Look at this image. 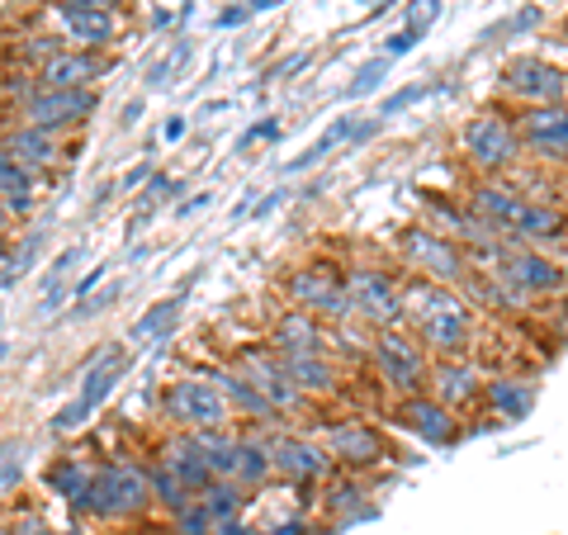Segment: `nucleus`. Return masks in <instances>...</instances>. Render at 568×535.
<instances>
[{"mask_svg": "<svg viewBox=\"0 0 568 535\" xmlns=\"http://www.w3.org/2000/svg\"><path fill=\"white\" fill-rule=\"evenodd\" d=\"M0 204L10 209L14 223L29 219V213L39 209V175L24 171L6 148H0Z\"/></svg>", "mask_w": 568, "mask_h": 535, "instance_id": "obj_20", "label": "nucleus"}, {"mask_svg": "<svg viewBox=\"0 0 568 535\" xmlns=\"http://www.w3.org/2000/svg\"><path fill=\"white\" fill-rule=\"evenodd\" d=\"M265 451H271V474L290 478V484H317L332 474V455L304 436H275L265 441Z\"/></svg>", "mask_w": 568, "mask_h": 535, "instance_id": "obj_14", "label": "nucleus"}, {"mask_svg": "<svg viewBox=\"0 0 568 535\" xmlns=\"http://www.w3.org/2000/svg\"><path fill=\"white\" fill-rule=\"evenodd\" d=\"M233 370L256 388L265 403L275 407V413H294V407H298V388H294L290 370H284V361L275 351H242L233 361Z\"/></svg>", "mask_w": 568, "mask_h": 535, "instance_id": "obj_10", "label": "nucleus"}, {"mask_svg": "<svg viewBox=\"0 0 568 535\" xmlns=\"http://www.w3.org/2000/svg\"><path fill=\"white\" fill-rule=\"evenodd\" d=\"M403 303H407V317L417 323L422 332V346H432L436 355L446 361H459L469 351V336H474V317L465 309V299L450 294V290H436L432 280L422 284H407L403 290Z\"/></svg>", "mask_w": 568, "mask_h": 535, "instance_id": "obj_1", "label": "nucleus"}, {"mask_svg": "<svg viewBox=\"0 0 568 535\" xmlns=\"http://www.w3.org/2000/svg\"><path fill=\"white\" fill-rule=\"evenodd\" d=\"M43 246H48V233H43V228H29V233H24V242L14 246V256L6 261V275H0V284H14L20 275H29V271H33V261H39V252H43Z\"/></svg>", "mask_w": 568, "mask_h": 535, "instance_id": "obj_35", "label": "nucleus"}, {"mask_svg": "<svg viewBox=\"0 0 568 535\" xmlns=\"http://www.w3.org/2000/svg\"><path fill=\"white\" fill-rule=\"evenodd\" d=\"M0 317H6V313H0Z\"/></svg>", "mask_w": 568, "mask_h": 535, "instance_id": "obj_63", "label": "nucleus"}, {"mask_svg": "<svg viewBox=\"0 0 568 535\" xmlns=\"http://www.w3.org/2000/svg\"><path fill=\"white\" fill-rule=\"evenodd\" d=\"M275 133H280V123H275V119H265V123H256V129H252V133H246V138L237 142V148L246 152V148H252V142H261V138H275Z\"/></svg>", "mask_w": 568, "mask_h": 535, "instance_id": "obj_50", "label": "nucleus"}, {"mask_svg": "<svg viewBox=\"0 0 568 535\" xmlns=\"http://www.w3.org/2000/svg\"><path fill=\"white\" fill-rule=\"evenodd\" d=\"M166 417L181 422L185 432H219V426H227V417H233V407H227V398L219 394V384L209 380V374H185V380H175L166 388Z\"/></svg>", "mask_w": 568, "mask_h": 535, "instance_id": "obj_5", "label": "nucleus"}, {"mask_svg": "<svg viewBox=\"0 0 568 535\" xmlns=\"http://www.w3.org/2000/svg\"><path fill=\"white\" fill-rule=\"evenodd\" d=\"M110 71V58L100 52H81V48H62L58 58H48L33 81L39 85H52V91H95V81Z\"/></svg>", "mask_w": 568, "mask_h": 535, "instance_id": "obj_15", "label": "nucleus"}, {"mask_svg": "<svg viewBox=\"0 0 568 535\" xmlns=\"http://www.w3.org/2000/svg\"><path fill=\"white\" fill-rule=\"evenodd\" d=\"M209 380L219 384V394L227 398V407H233V413H246V417H256V422H271L275 417V407L265 403L261 394L252 384L242 380V374L233 370V365H223V370H209Z\"/></svg>", "mask_w": 568, "mask_h": 535, "instance_id": "obj_26", "label": "nucleus"}, {"mask_svg": "<svg viewBox=\"0 0 568 535\" xmlns=\"http://www.w3.org/2000/svg\"><path fill=\"white\" fill-rule=\"evenodd\" d=\"M375 365L384 374V384L403 388V394H413V388H422V380H426V361H422L417 342H407V336L394 327H384V336L375 342Z\"/></svg>", "mask_w": 568, "mask_h": 535, "instance_id": "obj_16", "label": "nucleus"}, {"mask_svg": "<svg viewBox=\"0 0 568 535\" xmlns=\"http://www.w3.org/2000/svg\"><path fill=\"white\" fill-rule=\"evenodd\" d=\"M422 39V33H413V29H403V33H388L384 39V58H403V52H413V43Z\"/></svg>", "mask_w": 568, "mask_h": 535, "instance_id": "obj_47", "label": "nucleus"}, {"mask_svg": "<svg viewBox=\"0 0 568 535\" xmlns=\"http://www.w3.org/2000/svg\"><path fill=\"white\" fill-rule=\"evenodd\" d=\"M123 374H129V351H123V346H104L95 361H91V370H85L77 398H81L85 407H100L104 398L114 394V384L123 380Z\"/></svg>", "mask_w": 568, "mask_h": 535, "instance_id": "obj_22", "label": "nucleus"}, {"mask_svg": "<svg viewBox=\"0 0 568 535\" xmlns=\"http://www.w3.org/2000/svg\"><path fill=\"white\" fill-rule=\"evenodd\" d=\"M110 200H114V185H100V190H95V200H91V209H104Z\"/></svg>", "mask_w": 568, "mask_h": 535, "instance_id": "obj_54", "label": "nucleus"}, {"mask_svg": "<svg viewBox=\"0 0 568 535\" xmlns=\"http://www.w3.org/2000/svg\"><path fill=\"white\" fill-rule=\"evenodd\" d=\"M346 138H355V123H351V119H336V123H332V129H327L323 138H317V142H313V148H308L304 157H298V162H294L290 171H308V166H317V162H323V157H327V152L336 148V142H346Z\"/></svg>", "mask_w": 568, "mask_h": 535, "instance_id": "obj_36", "label": "nucleus"}, {"mask_svg": "<svg viewBox=\"0 0 568 535\" xmlns=\"http://www.w3.org/2000/svg\"><path fill=\"white\" fill-rule=\"evenodd\" d=\"M204 204H209V194H194L190 204H181V219H185V213H194V209H204Z\"/></svg>", "mask_w": 568, "mask_h": 535, "instance_id": "obj_55", "label": "nucleus"}, {"mask_svg": "<svg viewBox=\"0 0 568 535\" xmlns=\"http://www.w3.org/2000/svg\"><path fill=\"white\" fill-rule=\"evenodd\" d=\"M503 91L517 100H530V104H564L568 81L559 67H549L540 58H511L503 67Z\"/></svg>", "mask_w": 568, "mask_h": 535, "instance_id": "obj_12", "label": "nucleus"}, {"mask_svg": "<svg viewBox=\"0 0 568 535\" xmlns=\"http://www.w3.org/2000/svg\"><path fill=\"white\" fill-rule=\"evenodd\" d=\"M284 294L294 299L298 313H313V317H336L346 323L351 317V299H346V280L332 271V265H304L298 275L284 280Z\"/></svg>", "mask_w": 568, "mask_h": 535, "instance_id": "obj_6", "label": "nucleus"}, {"mask_svg": "<svg viewBox=\"0 0 568 535\" xmlns=\"http://www.w3.org/2000/svg\"><path fill=\"white\" fill-rule=\"evenodd\" d=\"M71 535H81V531H71Z\"/></svg>", "mask_w": 568, "mask_h": 535, "instance_id": "obj_62", "label": "nucleus"}, {"mask_svg": "<svg viewBox=\"0 0 568 535\" xmlns=\"http://www.w3.org/2000/svg\"><path fill=\"white\" fill-rule=\"evenodd\" d=\"M91 470H95V465H85L81 455H58V460H52V465H48L43 484H48L52 493H58L71 512H77V503L85 497V484H91Z\"/></svg>", "mask_w": 568, "mask_h": 535, "instance_id": "obj_27", "label": "nucleus"}, {"mask_svg": "<svg viewBox=\"0 0 568 535\" xmlns=\"http://www.w3.org/2000/svg\"><path fill=\"white\" fill-rule=\"evenodd\" d=\"M469 204H474L478 219L497 228V233H511V228H517V219H521V209H526L521 194H517V190H503V185H478Z\"/></svg>", "mask_w": 568, "mask_h": 535, "instance_id": "obj_25", "label": "nucleus"}, {"mask_svg": "<svg viewBox=\"0 0 568 535\" xmlns=\"http://www.w3.org/2000/svg\"><path fill=\"white\" fill-rule=\"evenodd\" d=\"M194 503H200V507L209 512V522L219 526V522H227V516H242L246 493L233 484V478H213V484H209L204 493H194Z\"/></svg>", "mask_w": 568, "mask_h": 535, "instance_id": "obj_31", "label": "nucleus"}, {"mask_svg": "<svg viewBox=\"0 0 568 535\" xmlns=\"http://www.w3.org/2000/svg\"><path fill=\"white\" fill-rule=\"evenodd\" d=\"M10 535H58V531H52V522L43 512H20L10 522Z\"/></svg>", "mask_w": 568, "mask_h": 535, "instance_id": "obj_43", "label": "nucleus"}, {"mask_svg": "<svg viewBox=\"0 0 568 535\" xmlns=\"http://www.w3.org/2000/svg\"><path fill=\"white\" fill-rule=\"evenodd\" d=\"M91 417H95V407H85L81 398H71L67 407H58V417H52V432H58V436H77Z\"/></svg>", "mask_w": 568, "mask_h": 535, "instance_id": "obj_37", "label": "nucleus"}, {"mask_svg": "<svg viewBox=\"0 0 568 535\" xmlns=\"http://www.w3.org/2000/svg\"><path fill=\"white\" fill-rule=\"evenodd\" d=\"M394 6H398V0H375V6H369V14H388Z\"/></svg>", "mask_w": 568, "mask_h": 535, "instance_id": "obj_59", "label": "nucleus"}, {"mask_svg": "<svg viewBox=\"0 0 568 535\" xmlns=\"http://www.w3.org/2000/svg\"><path fill=\"white\" fill-rule=\"evenodd\" d=\"M6 261H10V242H6V238H0V265H6Z\"/></svg>", "mask_w": 568, "mask_h": 535, "instance_id": "obj_60", "label": "nucleus"}, {"mask_svg": "<svg viewBox=\"0 0 568 535\" xmlns=\"http://www.w3.org/2000/svg\"><path fill=\"white\" fill-rule=\"evenodd\" d=\"M436 14H440V0H413V6H407V29L426 33V24H432Z\"/></svg>", "mask_w": 568, "mask_h": 535, "instance_id": "obj_44", "label": "nucleus"}, {"mask_svg": "<svg viewBox=\"0 0 568 535\" xmlns=\"http://www.w3.org/2000/svg\"><path fill=\"white\" fill-rule=\"evenodd\" d=\"M152 507V488H148V465L119 455L104 460L91 470L85 497L77 503V516H95V522H129V516Z\"/></svg>", "mask_w": 568, "mask_h": 535, "instance_id": "obj_2", "label": "nucleus"}, {"mask_svg": "<svg viewBox=\"0 0 568 535\" xmlns=\"http://www.w3.org/2000/svg\"><path fill=\"white\" fill-rule=\"evenodd\" d=\"M148 488H152V503L162 507V512H171V516H175V512H185V507L194 503V493L162 465V460H156V465H148Z\"/></svg>", "mask_w": 568, "mask_h": 535, "instance_id": "obj_32", "label": "nucleus"}, {"mask_svg": "<svg viewBox=\"0 0 568 535\" xmlns=\"http://www.w3.org/2000/svg\"><path fill=\"white\" fill-rule=\"evenodd\" d=\"M422 95V85H407V91H398V95H388L384 100V110H379V119H388V114H398V110H407V104H413Z\"/></svg>", "mask_w": 568, "mask_h": 535, "instance_id": "obj_48", "label": "nucleus"}, {"mask_svg": "<svg viewBox=\"0 0 568 535\" xmlns=\"http://www.w3.org/2000/svg\"><path fill=\"white\" fill-rule=\"evenodd\" d=\"M81 261H85V246H81V242H77V246H67V252H62L58 261L48 265V275H43V290H48V284H67L71 265H81Z\"/></svg>", "mask_w": 568, "mask_h": 535, "instance_id": "obj_42", "label": "nucleus"}, {"mask_svg": "<svg viewBox=\"0 0 568 535\" xmlns=\"http://www.w3.org/2000/svg\"><path fill=\"white\" fill-rule=\"evenodd\" d=\"M95 110H100V95H95V91H52V85L33 81V91L20 100V110H14L10 119L33 123V129H48V133L67 138L71 129L91 123Z\"/></svg>", "mask_w": 568, "mask_h": 535, "instance_id": "obj_4", "label": "nucleus"}, {"mask_svg": "<svg viewBox=\"0 0 568 535\" xmlns=\"http://www.w3.org/2000/svg\"><path fill=\"white\" fill-rule=\"evenodd\" d=\"M488 403H493L503 417L517 422V417L530 413V403H536V388L521 384V380H497V384H488Z\"/></svg>", "mask_w": 568, "mask_h": 535, "instance_id": "obj_34", "label": "nucleus"}, {"mask_svg": "<svg viewBox=\"0 0 568 535\" xmlns=\"http://www.w3.org/2000/svg\"><path fill=\"white\" fill-rule=\"evenodd\" d=\"M0 148H6L24 171L39 175V181H43L52 166H62V162H67V142H62L58 133L33 129V123H20V119L0 123Z\"/></svg>", "mask_w": 568, "mask_h": 535, "instance_id": "obj_9", "label": "nucleus"}, {"mask_svg": "<svg viewBox=\"0 0 568 535\" xmlns=\"http://www.w3.org/2000/svg\"><path fill=\"white\" fill-rule=\"evenodd\" d=\"M138 114H142V100H133V104H123V129H133V123H138Z\"/></svg>", "mask_w": 568, "mask_h": 535, "instance_id": "obj_53", "label": "nucleus"}, {"mask_svg": "<svg viewBox=\"0 0 568 535\" xmlns=\"http://www.w3.org/2000/svg\"><path fill=\"white\" fill-rule=\"evenodd\" d=\"M162 465H166L175 478H181L190 493H204V488L213 484L209 460H204V451H200V441H194V432H181V436H171V441H166Z\"/></svg>", "mask_w": 568, "mask_h": 535, "instance_id": "obj_19", "label": "nucleus"}, {"mask_svg": "<svg viewBox=\"0 0 568 535\" xmlns=\"http://www.w3.org/2000/svg\"><path fill=\"white\" fill-rule=\"evenodd\" d=\"M52 24L67 48L104 52L123 33V14L114 0H52Z\"/></svg>", "mask_w": 568, "mask_h": 535, "instance_id": "obj_3", "label": "nucleus"}, {"mask_svg": "<svg viewBox=\"0 0 568 535\" xmlns=\"http://www.w3.org/2000/svg\"><path fill=\"white\" fill-rule=\"evenodd\" d=\"M0 535H10V522H0Z\"/></svg>", "mask_w": 568, "mask_h": 535, "instance_id": "obj_61", "label": "nucleus"}, {"mask_svg": "<svg viewBox=\"0 0 568 535\" xmlns=\"http://www.w3.org/2000/svg\"><path fill=\"white\" fill-rule=\"evenodd\" d=\"M261 535H308L304 522H284V526H271V531H261Z\"/></svg>", "mask_w": 568, "mask_h": 535, "instance_id": "obj_52", "label": "nucleus"}, {"mask_svg": "<svg viewBox=\"0 0 568 535\" xmlns=\"http://www.w3.org/2000/svg\"><path fill=\"white\" fill-rule=\"evenodd\" d=\"M497 280L507 284V294H549V290H564V271L555 261H545L526 246H503L497 252Z\"/></svg>", "mask_w": 568, "mask_h": 535, "instance_id": "obj_13", "label": "nucleus"}, {"mask_svg": "<svg viewBox=\"0 0 568 535\" xmlns=\"http://www.w3.org/2000/svg\"><path fill=\"white\" fill-rule=\"evenodd\" d=\"M346 299L351 313H361L365 323L375 327H394L403 317V290L388 271H375V265H361V271L346 275Z\"/></svg>", "mask_w": 568, "mask_h": 535, "instance_id": "obj_7", "label": "nucleus"}, {"mask_svg": "<svg viewBox=\"0 0 568 535\" xmlns=\"http://www.w3.org/2000/svg\"><path fill=\"white\" fill-rule=\"evenodd\" d=\"M185 129H190V123H185L181 114H171V119L162 123V138H166V142H181V138H185Z\"/></svg>", "mask_w": 568, "mask_h": 535, "instance_id": "obj_51", "label": "nucleus"}, {"mask_svg": "<svg viewBox=\"0 0 568 535\" xmlns=\"http://www.w3.org/2000/svg\"><path fill=\"white\" fill-rule=\"evenodd\" d=\"M171 535H213L209 512H204L200 503H190L185 512H175V516H171Z\"/></svg>", "mask_w": 568, "mask_h": 535, "instance_id": "obj_39", "label": "nucleus"}, {"mask_svg": "<svg viewBox=\"0 0 568 535\" xmlns=\"http://www.w3.org/2000/svg\"><path fill=\"white\" fill-rule=\"evenodd\" d=\"M271 351L275 355H323V327H317L313 313H284L275 323V336H271Z\"/></svg>", "mask_w": 568, "mask_h": 535, "instance_id": "obj_23", "label": "nucleus"}, {"mask_svg": "<svg viewBox=\"0 0 568 535\" xmlns=\"http://www.w3.org/2000/svg\"><path fill=\"white\" fill-rule=\"evenodd\" d=\"M517 129L497 114V110H484L469 129H465V152H469V162H478L484 171H503L517 162Z\"/></svg>", "mask_w": 568, "mask_h": 535, "instance_id": "obj_11", "label": "nucleus"}, {"mask_svg": "<svg viewBox=\"0 0 568 535\" xmlns=\"http://www.w3.org/2000/svg\"><path fill=\"white\" fill-rule=\"evenodd\" d=\"M119 294H123V284H104L100 294H85V299L77 303V313H71V317H95V313H110V303H119Z\"/></svg>", "mask_w": 568, "mask_h": 535, "instance_id": "obj_40", "label": "nucleus"}, {"mask_svg": "<svg viewBox=\"0 0 568 535\" xmlns=\"http://www.w3.org/2000/svg\"><path fill=\"white\" fill-rule=\"evenodd\" d=\"M185 58H190V43H175L171 58H162V62H156V67L148 71V85H152V91H156V85H171V77L181 71V62H185Z\"/></svg>", "mask_w": 568, "mask_h": 535, "instance_id": "obj_41", "label": "nucleus"}, {"mask_svg": "<svg viewBox=\"0 0 568 535\" xmlns=\"http://www.w3.org/2000/svg\"><path fill=\"white\" fill-rule=\"evenodd\" d=\"M384 71H388V58L365 62L361 71H355V81L346 85V95H351V100H361V95H375V91H379V81H384Z\"/></svg>", "mask_w": 568, "mask_h": 535, "instance_id": "obj_38", "label": "nucleus"}, {"mask_svg": "<svg viewBox=\"0 0 568 535\" xmlns=\"http://www.w3.org/2000/svg\"><path fill=\"white\" fill-rule=\"evenodd\" d=\"M20 484H24V465L20 460H6V451H0V493L20 488Z\"/></svg>", "mask_w": 568, "mask_h": 535, "instance_id": "obj_46", "label": "nucleus"}, {"mask_svg": "<svg viewBox=\"0 0 568 535\" xmlns=\"http://www.w3.org/2000/svg\"><path fill=\"white\" fill-rule=\"evenodd\" d=\"M327 455L342 460L346 470H369L384 460V441L375 426H365V422H336L327 432Z\"/></svg>", "mask_w": 568, "mask_h": 535, "instance_id": "obj_18", "label": "nucleus"}, {"mask_svg": "<svg viewBox=\"0 0 568 535\" xmlns=\"http://www.w3.org/2000/svg\"><path fill=\"white\" fill-rule=\"evenodd\" d=\"M432 384H436V403L440 407H465L478 398V370L459 355V361H440L432 370Z\"/></svg>", "mask_w": 568, "mask_h": 535, "instance_id": "obj_24", "label": "nucleus"}, {"mask_svg": "<svg viewBox=\"0 0 568 535\" xmlns=\"http://www.w3.org/2000/svg\"><path fill=\"white\" fill-rule=\"evenodd\" d=\"M304 62H308V58H290V62H284V67H280V77H294V71H298V67H304Z\"/></svg>", "mask_w": 568, "mask_h": 535, "instance_id": "obj_57", "label": "nucleus"}, {"mask_svg": "<svg viewBox=\"0 0 568 535\" xmlns=\"http://www.w3.org/2000/svg\"><path fill=\"white\" fill-rule=\"evenodd\" d=\"M181 309H185V294H171V299H162V303H152V309L133 323L129 342L142 346V342H156V336H166V332L175 327V317H181Z\"/></svg>", "mask_w": 568, "mask_h": 535, "instance_id": "obj_30", "label": "nucleus"}, {"mask_svg": "<svg viewBox=\"0 0 568 535\" xmlns=\"http://www.w3.org/2000/svg\"><path fill=\"white\" fill-rule=\"evenodd\" d=\"M540 24V10L536 6H530V10H521L517 14V20H503V24H497V29H488L484 33V39H497V33H511V39H517V33H526V29H536Z\"/></svg>", "mask_w": 568, "mask_h": 535, "instance_id": "obj_45", "label": "nucleus"}, {"mask_svg": "<svg viewBox=\"0 0 568 535\" xmlns=\"http://www.w3.org/2000/svg\"><path fill=\"white\" fill-rule=\"evenodd\" d=\"M246 14H252V10H227V14H223V24L233 29V24H242V20H246Z\"/></svg>", "mask_w": 568, "mask_h": 535, "instance_id": "obj_56", "label": "nucleus"}, {"mask_svg": "<svg viewBox=\"0 0 568 535\" xmlns=\"http://www.w3.org/2000/svg\"><path fill=\"white\" fill-rule=\"evenodd\" d=\"M398 256L422 271L426 280H459L465 275V256L455 252V242L446 233H432V228H407L398 238Z\"/></svg>", "mask_w": 568, "mask_h": 535, "instance_id": "obj_8", "label": "nucleus"}, {"mask_svg": "<svg viewBox=\"0 0 568 535\" xmlns=\"http://www.w3.org/2000/svg\"><path fill=\"white\" fill-rule=\"evenodd\" d=\"M271 478V451H265L261 436H237V465H233V484L246 488H261Z\"/></svg>", "mask_w": 568, "mask_h": 535, "instance_id": "obj_28", "label": "nucleus"}, {"mask_svg": "<svg viewBox=\"0 0 568 535\" xmlns=\"http://www.w3.org/2000/svg\"><path fill=\"white\" fill-rule=\"evenodd\" d=\"M398 422L413 426V432H417L422 441H432V445H450V441L459 436L450 407H440L436 398H407V403L398 407Z\"/></svg>", "mask_w": 568, "mask_h": 535, "instance_id": "obj_21", "label": "nucleus"}, {"mask_svg": "<svg viewBox=\"0 0 568 535\" xmlns=\"http://www.w3.org/2000/svg\"><path fill=\"white\" fill-rule=\"evenodd\" d=\"M10 228H14V219H10V209H6V204H0V238H6V233H10Z\"/></svg>", "mask_w": 568, "mask_h": 535, "instance_id": "obj_58", "label": "nucleus"}, {"mask_svg": "<svg viewBox=\"0 0 568 535\" xmlns=\"http://www.w3.org/2000/svg\"><path fill=\"white\" fill-rule=\"evenodd\" d=\"M284 370H290V380L298 394H327V388L336 384V374L332 365L323 361V355H280Z\"/></svg>", "mask_w": 568, "mask_h": 535, "instance_id": "obj_29", "label": "nucleus"}, {"mask_svg": "<svg viewBox=\"0 0 568 535\" xmlns=\"http://www.w3.org/2000/svg\"><path fill=\"white\" fill-rule=\"evenodd\" d=\"M564 228H568V223H564L559 209H549V204H526L511 233L530 238V242H549V238H564Z\"/></svg>", "mask_w": 568, "mask_h": 535, "instance_id": "obj_33", "label": "nucleus"}, {"mask_svg": "<svg viewBox=\"0 0 568 535\" xmlns=\"http://www.w3.org/2000/svg\"><path fill=\"white\" fill-rule=\"evenodd\" d=\"M148 181H152V162H138V166H133L129 175H123V181H119V185H123V190H129V194H138V190H142V185H148Z\"/></svg>", "mask_w": 568, "mask_h": 535, "instance_id": "obj_49", "label": "nucleus"}, {"mask_svg": "<svg viewBox=\"0 0 568 535\" xmlns=\"http://www.w3.org/2000/svg\"><path fill=\"white\" fill-rule=\"evenodd\" d=\"M517 142H526L536 157H555V162H568V110L564 104H536L530 114H521Z\"/></svg>", "mask_w": 568, "mask_h": 535, "instance_id": "obj_17", "label": "nucleus"}]
</instances>
